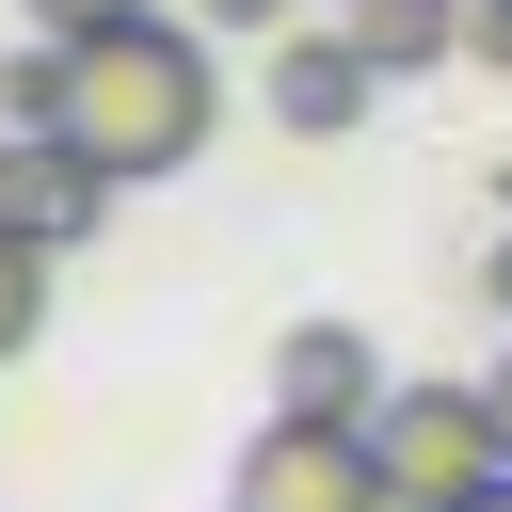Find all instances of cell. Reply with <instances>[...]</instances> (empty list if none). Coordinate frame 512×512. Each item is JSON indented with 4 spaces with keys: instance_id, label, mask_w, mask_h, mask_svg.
<instances>
[{
    "instance_id": "obj_12",
    "label": "cell",
    "mask_w": 512,
    "mask_h": 512,
    "mask_svg": "<svg viewBox=\"0 0 512 512\" xmlns=\"http://www.w3.org/2000/svg\"><path fill=\"white\" fill-rule=\"evenodd\" d=\"M464 512H512V480H496V496H464Z\"/></svg>"
},
{
    "instance_id": "obj_7",
    "label": "cell",
    "mask_w": 512,
    "mask_h": 512,
    "mask_svg": "<svg viewBox=\"0 0 512 512\" xmlns=\"http://www.w3.org/2000/svg\"><path fill=\"white\" fill-rule=\"evenodd\" d=\"M32 336H48V240H32V224H0V368H16Z\"/></svg>"
},
{
    "instance_id": "obj_1",
    "label": "cell",
    "mask_w": 512,
    "mask_h": 512,
    "mask_svg": "<svg viewBox=\"0 0 512 512\" xmlns=\"http://www.w3.org/2000/svg\"><path fill=\"white\" fill-rule=\"evenodd\" d=\"M0 112L32 128V144H64V160H96L112 192L128 176H176V160H208V128H224V64H208V32L192 16H128V32H32V64L0 80Z\"/></svg>"
},
{
    "instance_id": "obj_4",
    "label": "cell",
    "mask_w": 512,
    "mask_h": 512,
    "mask_svg": "<svg viewBox=\"0 0 512 512\" xmlns=\"http://www.w3.org/2000/svg\"><path fill=\"white\" fill-rule=\"evenodd\" d=\"M256 96H272V128H288V144H352V128H368V96H384V64L352 48V16H288V32L256 48Z\"/></svg>"
},
{
    "instance_id": "obj_8",
    "label": "cell",
    "mask_w": 512,
    "mask_h": 512,
    "mask_svg": "<svg viewBox=\"0 0 512 512\" xmlns=\"http://www.w3.org/2000/svg\"><path fill=\"white\" fill-rule=\"evenodd\" d=\"M16 16H32L48 48H64V32H128V16H160V0H16Z\"/></svg>"
},
{
    "instance_id": "obj_3",
    "label": "cell",
    "mask_w": 512,
    "mask_h": 512,
    "mask_svg": "<svg viewBox=\"0 0 512 512\" xmlns=\"http://www.w3.org/2000/svg\"><path fill=\"white\" fill-rule=\"evenodd\" d=\"M224 512H400V496H384L368 416H256V448H240Z\"/></svg>"
},
{
    "instance_id": "obj_10",
    "label": "cell",
    "mask_w": 512,
    "mask_h": 512,
    "mask_svg": "<svg viewBox=\"0 0 512 512\" xmlns=\"http://www.w3.org/2000/svg\"><path fill=\"white\" fill-rule=\"evenodd\" d=\"M192 16H208V32H256V48L288 32V0H192Z\"/></svg>"
},
{
    "instance_id": "obj_5",
    "label": "cell",
    "mask_w": 512,
    "mask_h": 512,
    "mask_svg": "<svg viewBox=\"0 0 512 512\" xmlns=\"http://www.w3.org/2000/svg\"><path fill=\"white\" fill-rule=\"evenodd\" d=\"M384 400V352L352 320H288L272 336V416H368Z\"/></svg>"
},
{
    "instance_id": "obj_9",
    "label": "cell",
    "mask_w": 512,
    "mask_h": 512,
    "mask_svg": "<svg viewBox=\"0 0 512 512\" xmlns=\"http://www.w3.org/2000/svg\"><path fill=\"white\" fill-rule=\"evenodd\" d=\"M464 64H480V80H512V0H464Z\"/></svg>"
},
{
    "instance_id": "obj_11",
    "label": "cell",
    "mask_w": 512,
    "mask_h": 512,
    "mask_svg": "<svg viewBox=\"0 0 512 512\" xmlns=\"http://www.w3.org/2000/svg\"><path fill=\"white\" fill-rule=\"evenodd\" d=\"M480 400H496V432H512V352H496V368H480Z\"/></svg>"
},
{
    "instance_id": "obj_6",
    "label": "cell",
    "mask_w": 512,
    "mask_h": 512,
    "mask_svg": "<svg viewBox=\"0 0 512 512\" xmlns=\"http://www.w3.org/2000/svg\"><path fill=\"white\" fill-rule=\"evenodd\" d=\"M352 48H368L384 80H416V64H464V0H352Z\"/></svg>"
},
{
    "instance_id": "obj_2",
    "label": "cell",
    "mask_w": 512,
    "mask_h": 512,
    "mask_svg": "<svg viewBox=\"0 0 512 512\" xmlns=\"http://www.w3.org/2000/svg\"><path fill=\"white\" fill-rule=\"evenodd\" d=\"M368 448H384V496L400 512H464V496L512 480V432H496L480 384H384L368 400Z\"/></svg>"
},
{
    "instance_id": "obj_13",
    "label": "cell",
    "mask_w": 512,
    "mask_h": 512,
    "mask_svg": "<svg viewBox=\"0 0 512 512\" xmlns=\"http://www.w3.org/2000/svg\"><path fill=\"white\" fill-rule=\"evenodd\" d=\"M496 304H512V272H496Z\"/></svg>"
}]
</instances>
